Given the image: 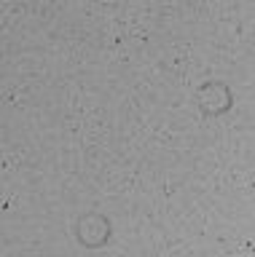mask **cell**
I'll list each match as a JSON object with an SVG mask.
<instances>
[{
	"instance_id": "obj_2",
	"label": "cell",
	"mask_w": 255,
	"mask_h": 257,
	"mask_svg": "<svg viewBox=\"0 0 255 257\" xmlns=\"http://www.w3.org/2000/svg\"><path fill=\"white\" fill-rule=\"evenodd\" d=\"M231 88L218 80H204L199 88H194V104L202 112V118H218L226 115L231 107Z\"/></svg>"
},
{
	"instance_id": "obj_1",
	"label": "cell",
	"mask_w": 255,
	"mask_h": 257,
	"mask_svg": "<svg viewBox=\"0 0 255 257\" xmlns=\"http://www.w3.org/2000/svg\"><path fill=\"white\" fill-rule=\"evenodd\" d=\"M70 236L75 238V244L81 249L105 246L108 241L113 238V222H110V214L100 212V209H92V212L78 214L73 228H70Z\"/></svg>"
}]
</instances>
